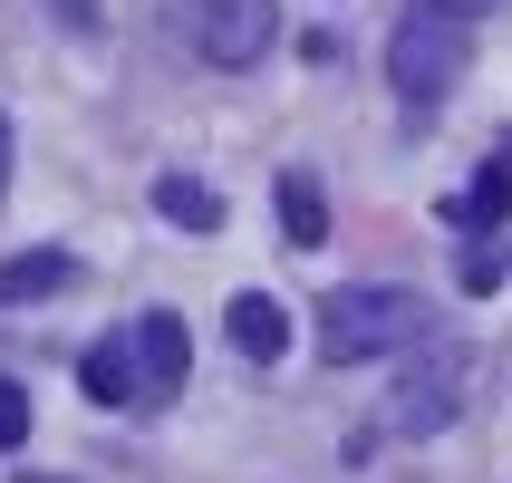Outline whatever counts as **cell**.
Segmentation results:
<instances>
[{
    "label": "cell",
    "instance_id": "9c48e42d",
    "mask_svg": "<svg viewBox=\"0 0 512 483\" xmlns=\"http://www.w3.org/2000/svg\"><path fill=\"white\" fill-rule=\"evenodd\" d=\"M281 232H290V252H319L329 242V194H319V174H281Z\"/></svg>",
    "mask_w": 512,
    "mask_h": 483
},
{
    "label": "cell",
    "instance_id": "3957f363",
    "mask_svg": "<svg viewBox=\"0 0 512 483\" xmlns=\"http://www.w3.org/2000/svg\"><path fill=\"white\" fill-rule=\"evenodd\" d=\"M203 68H261L281 39V0H174Z\"/></svg>",
    "mask_w": 512,
    "mask_h": 483
},
{
    "label": "cell",
    "instance_id": "277c9868",
    "mask_svg": "<svg viewBox=\"0 0 512 483\" xmlns=\"http://www.w3.org/2000/svg\"><path fill=\"white\" fill-rule=\"evenodd\" d=\"M464 377H474V358H464L455 339H426V358L397 377V397H387V426L397 435H445L464 416Z\"/></svg>",
    "mask_w": 512,
    "mask_h": 483
},
{
    "label": "cell",
    "instance_id": "2e32d148",
    "mask_svg": "<svg viewBox=\"0 0 512 483\" xmlns=\"http://www.w3.org/2000/svg\"><path fill=\"white\" fill-rule=\"evenodd\" d=\"M474 10H493V0H474Z\"/></svg>",
    "mask_w": 512,
    "mask_h": 483
},
{
    "label": "cell",
    "instance_id": "6da1fadb",
    "mask_svg": "<svg viewBox=\"0 0 512 483\" xmlns=\"http://www.w3.org/2000/svg\"><path fill=\"white\" fill-rule=\"evenodd\" d=\"M474 0H406L397 10V39H387V78H397L406 116H435L455 97L464 58H474Z\"/></svg>",
    "mask_w": 512,
    "mask_h": 483
},
{
    "label": "cell",
    "instance_id": "9a60e30c",
    "mask_svg": "<svg viewBox=\"0 0 512 483\" xmlns=\"http://www.w3.org/2000/svg\"><path fill=\"white\" fill-rule=\"evenodd\" d=\"M20 483H68V474H20Z\"/></svg>",
    "mask_w": 512,
    "mask_h": 483
},
{
    "label": "cell",
    "instance_id": "5bb4252c",
    "mask_svg": "<svg viewBox=\"0 0 512 483\" xmlns=\"http://www.w3.org/2000/svg\"><path fill=\"white\" fill-rule=\"evenodd\" d=\"M0 174H10V116H0Z\"/></svg>",
    "mask_w": 512,
    "mask_h": 483
},
{
    "label": "cell",
    "instance_id": "4fadbf2b",
    "mask_svg": "<svg viewBox=\"0 0 512 483\" xmlns=\"http://www.w3.org/2000/svg\"><path fill=\"white\" fill-rule=\"evenodd\" d=\"M10 445H29V387L20 377H0V455Z\"/></svg>",
    "mask_w": 512,
    "mask_h": 483
},
{
    "label": "cell",
    "instance_id": "8992f818",
    "mask_svg": "<svg viewBox=\"0 0 512 483\" xmlns=\"http://www.w3.org/2000/svg\"><path fill=\"white\" fill-rule=\"evenodd\" d=\"M78 387H87V406H155L145 397V368H136V339H97L78 358Z\"/></svg>",
    "mask_w": 512,
    "mask_h": 483
},
{
    "label": "cell",
    "instance_id": "7a4b0ae2",
    "mask_svg": "<svg viewBox=\"0 0 512 483\" xmlns=\"http://www.w3.org/2000/svg\"><path fill=\"white\" fill-rule=\"evenodd\" d=\"M426 339H435V310L406 281H348L319 300V358L329 368H368L387 348H426Z\"/></svg>",
    "mask_w": 512,
    "mask_h": 483
},
{
    "label": "cell",
    "instance_id": "5b68a950",
    "mask_svg": "<svg viewBox=\"0 0 512 483\" xmlns=\"http://www.w3.org/2000/svg\"><path fill=\"white\" fill-rule=\"evenodd\" d=\"M126 339H136V368H145V397L165 406L174 387H184V368H194V329H184V319H174V310H145L136 329H126Z\"/></svg>",
    "mask_w": 512,
    "mask_h": 483
},
{
    "label": "cell",
    "instance_id": "8fae6325",
    "mask_svg": "<svg viewBox=\"0 0 512 483\" xmlns=\"http://www.w3.org/2000/svg\"><path fill=\"white\" fill-rule=\"evenodd\" d=\"M68 281H78V261H68V252H20V261H0V300H58Z\"/></svg>",
    "mask_w": 512,
    "mask_h": 483
},
{
    "label": "cell",
    "instance_id": "ba28073f",
    "mask_svg": "<svg viewBox=\"0 0 512 483\" xmlns=\"http://www.w3.org/2000/svg\"><path fill=\"white\" fill-rule=\"evenodd\" d=\"M503 213H512V155H493V165L474 174V184H464L455 203H445V223H455V232H474V242H484V232L503 223Z\"/></svg>",
    "mask_w": 512,
    "mask_h": 483
},
{
    "label": "cell",
    "instance_id": "30bf717a",
    "mask_svg": "<svg viewBox=\"0 0 512 483\" xmlns=\"http://www.w3.org/2000/svg\"><path fill=\"white\" fill-rule=\"evenodd\" d=\"M155 213H165L174 232H213V223H223V194L194 184V174H155Z\"/></svg>",
    "mask_w": 512,
    "mask_h": 483
},
{
    "label": "cell",
    "instance_id": "52a82bcc",
    "mask_svg": "<svg viewBox=\"0 0 512 483\" xmlns=\"http://www.w3.org/2000/svg\"><path fill=\"white\" fill-rule=\"evenodd\" d=\"M223 329H232L242 358H281V348H290V310L271 300V290H242V300L223 310Z\"/></svg>",
    "mask_w": 512,
    "mask_h": 483
},
{
    "label": "cell",
    "instance_id": "7c38bea8",
    "mask_svg": "<svg viewBox=\"0 0 512 483\" xmlns=\"http://www.w3.org/2000/svg\"><path fill=\"white\" fill-rule=\"evenodd\" d=\"M503 271H512V252H503V242L484 232V242L464 252V271H455V281H464V300H493V290H503Z\"/></svg>",
    "mask_w": 512,
    "mask_h": 483
}]
</instances>
